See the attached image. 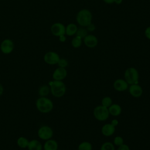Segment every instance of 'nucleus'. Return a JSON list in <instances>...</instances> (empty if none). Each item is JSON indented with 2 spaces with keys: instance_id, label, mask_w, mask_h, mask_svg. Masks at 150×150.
Instances as JSON below:
<instances>
[{
  "instance_id": "f257e3e1",
  "label": "nucleus",
  "mask_w": 150,
  "mask_h": 150,
  "mask_svg": "<svg viewBox=\"0 0 150 150\" xmlns=\"http://www.w3.org/2000/svg\"><path fill=\"white\" fill-rule=\"evenodd\" d=\"M48 85L50 87V93L54 97L60 98L65 94L66 87L63 81L53 80L50 81Z\"/></svg>"
},
{
  "instance_id": "f03ea898",
  "label": "nucleus",
  "mask_w": 150,
  "mask_h": 150,
  "mask_svg": "<svg viewBox=\"0 0 150 150\" xmlns=\"http://www.w3.org/2000/svg\"><path fill=\"white\" fill-rule=\"evenodd\" d=\"M36 107L42 113H49L53 108V101L47 97H40L36 101Z\"/></svg>"
},
{
  "instance_id": "7ed1b4c3",
  "label": "nucleus",
  "mask_w": 150,
  "mask_h": 150,
  "mask_svg": "<svg viewBox=\"0 0 150 150\" xmlns=\"http://www.w3.org/2000/svg\"><path fill=\"white\" fill-rule=\"evenodd\" d=\"M76 22L82 27H86L91 23L93 15L91 11L87 9H82L80 10L76 15Z\"/></svg>"
},
{
  "instance_id": "20e7f679",
  "label": "nucleus",
  "mask_w": 150,
  "mask_h": 150,
  "mask_svg": "<svg viewBox=\"0 0 150 150\" xmlns=\"http://www.w3.org/2000/svg\"><path fill=\"white\" fill-rule=\"evenodd\" d=\"M124 80L129 85L138 84L139 81V73L134 67L127 68L124 72Z\"/></svg>"
},
{
  "instance_id": "39448f33",
  "label": "nucleus",
  "mask_w": 150,
  "mask_h": 150,
  "mask_svg": "<svg viewBox=\"0 0 150 150\" xmlns=\"http://www.w3.org/2000/svg\"><path fill=\"white\" fill-rule=\"evenodd\" d=\"M94 118L99 121H104L107 120L110 115L108 108L101 105L96 106L93 110Z\"/></svg>"
},
{
  "instance_id": "423d86ee",
  "label": "nucleus",
  "mask_w": 150,
  "mask_h": 150,
  "mask_svg": "<svg viewBox=\"0 0 150 150\" xmlns=\"http://www.w3.org/2000/svg\"><path fill=\"white\" fill-rule=\"evenodd\" d=\"M53 135L52 128L48 125H42L38 130V137L44 141L51 139Z\"/></svg>"
},
{
  "instance_id": "0eeeda50",
  "label": "nucleus",
  "mask_w": 150,
  "mask_h": 150,
  "mask_svg": "<svg viewBox=\"0 0 150 150\" xmlns=\"http://www.w3.org/2000/svg\"><path fill=\"white\" fill-rule=\"evenodd\" d=\"M14 43L10 39H5L2 41L0 45V50L5 54L11 53L14 49Z\"/></svg>"
},
{
  "instance_id": "6e6552de",
  "label": "nucleus",
  "mask_w": 150,
  "mask_h": 150,
  "mask_svg": "<svg viewBox=\"0 0 150 150\" xmlns=\"http://www.w3.org/2000/svg\"><path fill=\"white\" fill-rule=\"evenodd\" d=\"M60 58V57L59 54L53 51H49L46 52L43 56V60L45 62L49 65L57 64Z\"/></svg>"
},
{
  "instance_id": "1a4fd4ad",
  "label": "nucleus",
  "mask_w": 150,
  "mask_h": 150,
  "mask_svg": "<svg viewBox=\"0 0 150 150\" xmlns=\"http://www.w3.org/2000/svg\"><path fill=\"white\" fill-rule=\"evenodd\" d=\"M50 31L52 35L59 37L60 35H66V26L60 22H56L51 26Z\"/></svg>"
},
{
  "instance_id": "9d476101",
  "label": "nucleus",
  "mask_w": 150,
  "mask_h": 150,
  "mask_svg": "<svg viewBox=\"0 0 150 150\" xmlns=\"http://www.w3.org/2000/svg\"><path fill=\"white\" fill-rule=\"evenodd\" d=\"M83 39L85 46L88 48H94L98 45V39L94 35L88 34Z\"/></svg>"
},
{
  "instance_id": "9b49d317",
  "label": "nucleus",
  "mask_w": 150,
  "mask_h": 150,
  "mask_svg": "<svg viewBox=\"0 0 150 150\" xmlns=\"http://www.w3.org/2000/svg\"><path fill=\"white\" fill-rule=\"evenodd\" d=\"M128 89L129 94L135 98H139L143 94V89L138 83L129 85Z\"/></svg>"
},
{
  "instance_id": "f8f14e48",
  "label": "nucleus",
  "mask_w": 150,
  "mask_h": 150,
  "mask_svg": "<svg viewBox=\"0 0 150 150\" xmlns=\"http://www.w3.org/2000/svg\"><path fill=\"white\" fill-rule=\"evenodd\" d=\"M67 75V71L66 68L58 67L54 70L52 74V78L54 80L62 81L66 77Z\"/></svg>"
},
{
  "instance_id": "ddd939ff",
  "label": "nucleus",
  "mask_w": 150,
  "mask_h": 150,
  "mask_svg": "<svg viewBox=\"0 0 150 150\" xmlns=\"http://www.w3.org/2000/svg\"><path fill=\"white\" fill-rule=\"evenodd\" d=\"M129 84L122 79H118L114 81L113 87L117 91H124L128 88Z\"/></svg>"
},
{
  "instance_id": "4468645a",
  "label": "nucleus",
  "mask_w": 150,
  "mask_h": 150,
  "mask_svg": "<svg viewBox=\"0 0 150 150\" xmlns=\"http://www.w3.org/2000/svg\"><path fill=\"white\" fill-rule=\"evenodd\" d=\"M101 133L105 137H110L114 134L115 131V127L110 123L104 124L101 128Z\"/></svg>"
},
{
  "instance_id": "2eb2a0df",
  "label": "nucleus",
  "mask_w": 150,
  "mask_h": 150,
  "mask_svg": "<svg viewBox=\"0 0 150 150\" xmlns=\"http://www.w3.org/2000/svg\"><path fill=\"white\" fill-rule=\"evenodd\" d=\"M43 148L44 150H57L58 149V143L54 139H49L45 142Z\"/></svg>"
},
{
  "instance_id": "dca6fc26",
  "label": "nucleus",
  "mask_w": 150,
  "mask_h": 150,
  "mask_svg": "<svg viewBox=\"0 0 150 150\" xmlns=\"http://www.w3.org/2000/svg\"><path fill=\"white\" fill-rule=\"evenodd\" d=\"M108 110L110 115L114 117H117L120 115L122 112L121 107L118 104H112L108 108Z\"/></svg>"
},
{
  "instance_id": "f3484780",
  "label": "nucleus",
  "mask_w": 150,
  "mask_h": 150,
  "mask_svg": "<svg viewBox=\"0 0 150 150\" xmlns=\"http://www.w3.org/2000/svg\"><path fill=\"white\" fill-rule=\"evenodd\" d=\"M28 150H42L43 145L38 139H32L29 141L27 147Z\"/></svg>"
},
{
  "instance_id": "a211bd4d",
  "label": "nucleus",
  "mask_w": 150,
  "mask_h": 150,
  "mask_svg": "<svg viewBox=\"0 0 150 150\" xmlns=\"http://www.w3.org/2000/svg\"><path fill=\"white\" fill-rule=\"evenodd\" d=\"M78 27L75 23H70L66 26V35L69 36L76 35Z\"/></svg>"
},
{
  "instance_id": "6ab92c4d",
  "label": "nucleus",
  "mask_w": 150,
  "mask_h": 150,
  "mask_svg": "<svg viewBox=\"0 0 150 150\" xmlns=\"http://www.w3.org/2000/svg\"><path fill=\"white\" fill-rule=\"evenodd\" d=\"M50 92L49 85H43L40 86L38 90V94L40 97H46Z\"/></svg>"
},
{
  "instance_id": "aec40b11",
  "label": "nucleus",
  "mask_w": 150,
  "mask_h": 150,
  "mask_svg": "<svg viewBox=\"0 0 150 150\" xmlns=\"http://www.w3.org/2000/svg\"><path fill=\"white\" fill-rule=\"evenodd\" d=\"M29 141L25 137H20L17 139L16 144L21 148H27Z\"/></svg>"
},
{
  "instance_id": "412c9836",
  "label": "nucleus",
  "mask_w": 150,
  "mask_h": 150,
  "mask_svg": "<svg viewBox=\"0 0 150 150\" xmlns=\"http://www.w3.org/2000/svg\"><path fill=\"white\" fill-rule=\"evenodd\" d=\"M78 150H92L93 146L88 141L81 142L78 146Z\"/></svg>"
},
{
  "instance_id": "4be33fe9",
  "label": "nucleus",
  "mask_w": 150,
  "mask_h": 150,
  "mask_svg": "<svg viewBox=\"0 0 150 150\" xmlns=\"http://www.w3.org/2000/svg\"><path fill=\"white\" fill-rule=\"evenodd\" d=\"M82 39L80 37L76 36L74 38H73L71 42V46L74 48H79L82 45Z\"/></svg>"
},
{
  "instance_id": "5701e85b",
  "label": "nucleus",
  "mask_w": 150,
  "mask_h": 150,
  "mask_svg": "<svg viewBox=\"0 0 150 150\" xmlns=\"http://www.w3.org/2000/svg\"><path fill=\"white\" fill-rule=\"evenodd\" d=\"M88 31L87 30L86 28L85 27L80 26V28H78L77 32L76 33V36L80 37L81 39H83L85 36H86L87 34Z\"/></svg>"
},
{
  "instance_id": "b1692460",
  "label": "nucleus",
  "mask_w": 150,
  "mask_h": 150,
  "mask_svg": "<svg viewBox=\"0 0 150 150\" xmlns=\"http://www.w3.org/2000/svg\"><path fill=\"white\" fill-rule=\"evenodd\" d=\"M100 150H115V146L113 143L107 141L104 142L100 148Z\"/></svg>"
},
{
  "instance_id": "393cba45",
  "label": "nucleus",
  "mask_w": 150,
  "mask_h": 150,
  "mask_svg": "<svg viewBox=\"0 0 150 150\" xmlns=\"http://www.w3.org/2000/svg\"><path fill=\"white\" fill-rule=\"evenodd\" d=\"M112 104V100L111 97L108 96H105L101 100V105L108 108Z\"/></svg>"
},
{
  "instance_id": "a878e982",
  "label": "nucleus",
  "mask_w": 150,
  "mask_h": 150,
  "mask_svg": "<svg viewBox=\"0 0 150 150\" xmlns=\"http://www.w3.org/2000/svg\"><path fill=\"white\" fill-rule=\"evenodd\" d=\"M113 144L114 145L117 146H119L122 145L123 144H124V141L123 138L121 136H116L114 139Z\"/></svg>"
},
{
  "instance_id": "bb28decb",
  "label": "nucleus",
  "mask_w": 150,
  "mask_h": 150,
  "mask_svg": "<svg viewBox=\"0 0 150 150\" xmlns=\"http://www.w3.org/2000/svg\"><path fill=\"white\" fill-rule=\"evenodd\" d=\"M68 64H69V63H68V61L67 59H66L64 58H60L57 64L58 65V67L66 68L68 66Z\"/></svg>"
},
{
  "instance_id": "cd10ccee",
  "label": "nucleus",
  "mask_w": 150,
  "mask_h": 150,
  "mask_svg": "<svg viewBox=\"0 0 150 150\" xmlns=\"http://www.w3.org/2000/svg\"><path fill=\"white\" fill-rule=\"evenodd\" d=\"M87 30L88 32H93L96 30V26L94 24H93L92 22L88 24L86 27Z\"/></svg>"
},
{
  "instance_id": "c85d7f7f",
  "label": "nucleus",
  "mask_w": 150,
  "mask_h": 150,
  "mask_svg": "<svg viewBox=\"0 0 150 150\" xmlns=\"http://www.w3.org/2000/svg\"><path fill=\"white\" fill-rule=\"evenodd\" d=\"M117 150H130V148L128 145L123 144L122 145L118 146Z\"/></svg>"
},
{
  "instance_id": "c756f323",
  "label": "nucleus",
  "mask_w": 150,
  "mask_h": 150,
  "mask_svg": "<svg viewBox=\"0 0 150 150\" xmlns=\"http://www.w3.org/2000/svg\"><path fill=\"white\" fill-rule=\"evenodd\" d=\"M144 33H145V37H146L148 39L150 40V26H148V27H147V28L145 29V32H144Z\"/></svg>"
},
{
  "instance_id": "7c9ffc66",
  "label": "nucleus",
  "mask_w": 150,
  "mask_h": 150,
  "mask_svg": "<svg viewBox=\"0 0 150 150\" xmlns=\"http://www.w3.org/2000/svg\"><path fill=\"white\" fill-rule=\"evenodd\" d=\"M59 40L60 42H65L66 40V37L65 36V35H62L59 36Z\"/></svg>"
},
{
  "instance_id": "2f4dec72",
  "label": "nucleus",
  "mask_w": 150,
  "mask_h": 150,
  "mask_svg": "<svg viewBox=\"0 0 150 150\" xmlns=\"http://www.w3.org/2000/svg\"><path fill=\"white\" fill-rule=\"evenodd\" d=\"M111 125H112L114 127H116V126H117L118 125V121L117 120H116V119H114V120H112V121H111V123H110Z\"/></svg>"
},
{
  "instance_id": "473e14b6",
  "label": "nucleus",
  "mask_w": 150,
  "mask_h": 150,
  "mask_svg": "<svg viewBox=\"0 0 150 150\" xmlns=\"http://www.w3.org/2000/svg\"><path fill=\"white\" fill-rule=\"evenodd\" d=\"M105 4H112L114 3V0H103Z\"/></svg>"
},
{
  "instance_id": "72a5a7b5",
  "label": "nucleus",
  "mask_w": 150,
  "mask_h": 150,
  "mask_svg": "<svg viewBox=\"0 0 150 150\" xmlns=\"http://www.w3.org/2000/svg\"><path fill=\"white\" fill-rule=\"evenodd\" d=\"M4 87H3V86L0 83V97L2 95V94H3V93H4Z\"/></svg>"
},
{
  "instance_id": "f704fd0d",
  "label": "nucleus",
  "mask_w": 150,
  "mask_h": 150,
  "mask_svg": "<svg viewBox=\"0 0 150 150\" xmlns=\"http://www.w3.org/2000/svg\"><path fill=\"white\" fill-rule=\"evenodd\" d=\"M122 2V0H114V3H115L117 5H120Z\"/></svg>"
},
{
  "instance_id": "c9c22d12",
  "label": "nucleus",
  "mask_w": 150,
  "mask_h": 150,
  "mask_svg": "<svg viewBox=\"0 0 150 150\" xmlns=\"http://www.w3.org/2000/svg\"><path fill=\"white\" fill-rule=\"evenodd\" d=\"M57 150H61V149H57Z\"/></svg>"
}]
</instances>
